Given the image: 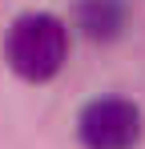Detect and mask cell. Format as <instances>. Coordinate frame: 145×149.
Returning a JSON list of instances; mask_svg holds the SVG:
<instances>
[{
  "label": "cell",
  "instance_id": "1",
  "mask_svg": "<svg viewBox=\"0 0 145 149\" xmlns=\"http://www.w3.org/2000/svg\"><path fill=\"white\" fill-rule=\"evenodd\" d=\"M4 61L24 81H48L69 61V32L48 12H24L4 36Z\"/></svg>",
  "mask_w": 145,
  "mask_h": 149
},
{
  "label": "cell",
  "instance_id": "2",
  "mask_svg": "<svg viewBox=\"0 0 145 149\" xmlns=\"http://www.w3.org/2000/svg\"><path fill=\"white\" fill-rule=\"evenodd\" d=\"M141 129V109L125 97H97L77 117V137L85 149H133Z\"/></svg>",
  "mask_w": 145,
  "mask_h": 149
},
{
  "label": "cell",
  "instance_id": "3",
  "mask_svg": "<svg viewBox=\"0 0 145 149\" xmlns=\"http://www.w3.org/2000/svg\"><path fill=\"white\" fill-rule=\"evenodd\" d=\"M77 24L93 40H113L129 24V0H77Z\"/></svg>",
  "mask_w": 145,
  "mask_h": 149
}]
</instances>
